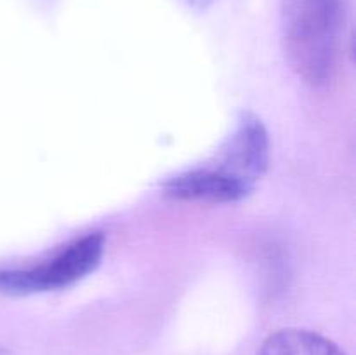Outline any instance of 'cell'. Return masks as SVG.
<instances>
[{
  "label": "cell",
  "instance_id": "obj_1",
  "mask_svg": "<svg viewBox=\"0 0 356 355\" xmlns=\"http://www.w3.org/2000/svg\"><path fill=\"white\" fill-rule=\"evenodd\" d=\"M285 56L299 77L325 86L336 75L343 51L344 0H280Z\"/></svg>",
  "mask_w": 356,
  "mask_h": 355
},
{
  "label": "cell",
  "instance_id": "obj_2",
  "mask_svg": "<svg viewBox=\"0 0 356 355\" xmlns=\"http://www.w3.org/2000/svg\"><path fill=\"white\" fill-rule=\"evenodd\" d=\"M103 249L104 237L101 233H89L40 267L0 270V291L7 294H30L66 287L86 277L99 265Z\"/></svg>",
  "mask_w": 356,
  "mask_h": 355
},
{
  "label": "cell",
  "instance_id": "obj_3",
  "mask_svg": "<svg viewBox=\"0 0 356 355\" xmlns=\"http://www.w3.org/2000/svg\"><path fill=\"white\" fill-rule=\"evenodd\" d=\"M270 139L263 122L254 113H242L238 125L221 152L216 171L252 190L266 173Z\"/></svg>",
  "mask_w": 356,
  "mask_h": 355
},
{
  "label": "cell",
  "instance_id": "obj_4",
  "mask_svg": "<svg viewBox=\"0 0 356 355\" xmlns=\"http://www.w3.org/2000/svg\"><path fill=\"white\" fill-rule=\"evenodd\" d=\"M249 188L216 169H198L179 174L165 184V194L179 200L236 202L249 195Z\"/></svg>",
  "mask_w": 356,
  "mask_h": 355
},
{
  "label": "cell",
  "instance_id": "obj_5",
  "mask_svg": "<svg viewBox=\"0 0 356 355\" xmlns=\"http://www.w3.org/2000/svg\"><path fill=\"white\" fill-rule=\"evenodd\" d=\"M257 355H346L334 341L306 329H280L271 333Z\"/></svg>",
  "mask_w": 356,
  "mask_h": 355
},
{
  "label": "cell",
  "instance_id": "obj_6",
  "mask_svg": "<svg viewBox=\"0 0 356 355\" xmlns=\"http://www.w3.org/2000/svg\"><path fill=\"white\" fill-rule=\"evenodd\" d=\"M177 2H181L184 7L191 10H207L216 0H177Z\"/></svg>",
  "mask_w": 356,
  "mask_h": 355
}]
</instances>
